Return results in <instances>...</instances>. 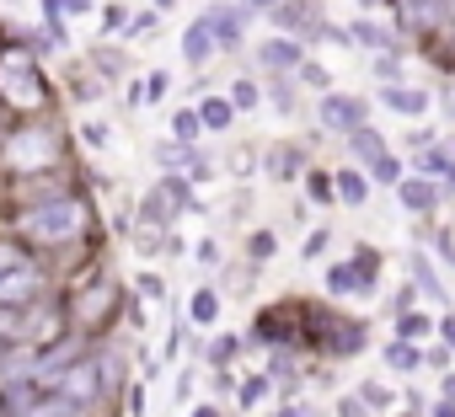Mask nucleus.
Here are the masks:
<instances>
[{"mask_svg": "<svg viewBox=\"0 0 455 417\" xmlns=\"http://www.w3.org/2000/svg\"><path fill=\"white\" fill-rule=\"evenodd\" d=\"M86 220L92 215H86L81 198H49V203L22 208V236H33L44 247H65V241H76L86 231Z\"/></svg>", "mask_w": 455, "mask_h": 417, "instance_id": "obj_1", "label": "nucleus"}, {"mask_svg": "<svg viewBox=\"0 0 455 417\" xmlns=\"http://www.w3.org/2000/svg\"><path fill=\"white\" fill-rule=\"evenodd\" d=\"M0 97H6L12 107H38V102L49 97L38 65L22 59V54H6V59H0Z\"/></svg>", "mask_w": 455, "mask_h": 417, "instance_id": "obj_2", "label": "nucleus"}, {"mask_svg": "<svg viewBox=\"0 0 455 417\" xmlns=\"http://www.w3.org/2000/svg\"><path fill=\"white\" fill-rule=\"evenodd\" d=\"M0 300H6V305L38 300V268H33L28 252H17V247H0Z\"/></svg>", "mask_w": 455, "mask_h": 417, "instance_id": "obj_3", "label": "nucleus"}, {"mask_svg": "<svg viewBox=\"0 0 455 417\" xmlns=\"http://www.w3.org/2000/svg\"><path fill=\"white\" fill-rule=\"evenodd\" d=\"M364 118H370V102L354 97V91H327V97H322V123H327V129L354 134V129H364Z\"/></svg>", "mask_w": 455, "mask_h": 417, "instance_id": "obj_4", "label": "nucleus"}, {"mask_svg": "<svg viewBox=\"0 0 455 417\" xmlns=\"http://www.w3.org/2000/svg\"><path fill=\"white\" fill-rule=\"evenodd\" d=\"M327 289L332 295H370L375 289V257H354V263L327 268Z\"/></svg>", "mask_w": 455, "mask_h": 417, "instance_id": "obj_5", "label": "nucleus"}, {"mask_svg": "<svg viewBox=\"0 0 455 417\" xmlns=\"http://www.w3.org/2000/svg\"><path fill=\"white\" fill-rule=\"evenodd\" d=\"M396 198H402V208H412V215H428V208L439 203V182L423 177V171L418 177H402L396 182Z\"/></svg>", "mask_w": 455, "mask_h": 417, "instance_id": "obj_6", "label": "nucleus"}, {"mask_svg": "<svg viewBox=\"0 0 455 417\" xmlns=\"http://www.w3.org/2000/svg\"><path fill=\"white\" fill-rule=\"evenodd\" d=\"M258 59H263L268 70H279V75H284V70H300V65H306V49H300L295 38H268V43L258 49Z\"/></svg>", "mask_w": 455, "mask_h": 417, "instance_id": "obj_7", "label": "nucleus"}, {"mask_svg": "<svg viewBox=\"0 0 455 417\" xmlns=\"http://www.w3.org/2000/svg\"><path fill=\"white\" fill-rule=\"evenodd\" d=\"M380 102L391 107V113H402V118H418V113H428L434 102H428V91H418V86H380Z\"/></svg>", "mask_w": 455, "mask_h": 417, "instance_id": "obj_8", "label": "nucleus"}, {"mask_svg": "<svg viewBox=\"0 0 455 417\" xmlns=\"http://www.w3.org/2000/svg\"><path fill=\"white\" fill-rule=\"evenodd\" d=\"M274 22H279L284 33H316V6H311V0H279V6H274Z\"/></svg>", "mask_w": 455, "mask_h": 417, "instance_id": "obj_9", "label": "nucleus"}, {"mask_svg": "<svg viewBox=\"0 0 455 417\" xmlns=\"http://www.w3.org/2000/svg\"><path fill=\"white\" fill-rule=\"evenodd\" d=\"M214 49H220V38H214L209 22H193V28L182 33V59H188V65H209Z\"/></svg>", "mask_w": 455, "mask_h": 417, "instance_id": "obj_10", "label": "nucleus"}, {"mask_svg": "<svg viewBox=\"0 0 455 417\" xmlns=\"http://www.w3.org/2000/svg\"><path fill=\"white\" fill-rule=\"evenodd\" d=\"M204 22L214 28L220 49H231V43H242V12H236V6H209V12H204Z\"/></svg>", "mask_w": 455, "mask_h": 417, "instance_id": "obj_11", "label": "nucleus"}, {"mask_svg": "<svg viewBox=\"0 0 455 417\" xmlns=\"http://www.w3.org/2000/svg\"><path fill=\"white\" fill-rule=\"evenodd\" d=\"M28 305H6L0 300V348H12V342H28Z\"/></svg>", "mask_w": 455, "mask_h": 417, "instance_id": "obj_12", "label": "nucleus"}, {"mask_svg": "<svg viewBox=\"0 0 455 417\" xmlns=\"http://www.w3.org/2000/svg\"><path fill=\"white\" fill-rule=\"evenodd\" d=\"M348 150H354V161H364V166H375L380 155H391V150H386V139H380V134H375L370 123L348 134Z\"/></svg>", "mask_w": 455, "mask_h": 417, "instance_id": "obj_13", "label": "nucleus"}, {"mask_svg": "<svg viewBox=\"0 0 455 417\" xmlns=\"http://www.w3.org/2000/svg\"><path fill=\"white\" fill-rule=\"evenodd\" d=\"M198 118H204V129H214V134H220V129H231L236 102H231V97H204V102H198Z\"/></svg>", "mask_w": 455, "mask_h": 417, "instance_id": "obj_14", "label": "nucleus"}, {"mask_svg": "<svg viewBox=\"0 0 455 417\" xmlns=\"http://www.w3.org/2000/svg\"><path fill=\"white\" fill-rule=\"evenodd\" d=\"M386 364H391L396 374H412V369L423 364V353H418L412 337H396V342H386Z\"/></svg>", "mask_w": 455, "mask_h": 417, "instance_id": "obj_15", "label": "nucleus"}, {"mask_svg": "<svg viewBox=\"0 0 455 417\" xmlns=\"http://www.w3.org/2000/svg\"><path fill=\"white\" fill-rule=\"evenodd\" d=\"M188 316H193V327H214V321H220V295H214V289H193Z\"/></svg>", "mask_w": 455, "mask_h": 417, "instance_id": "obj_16", "label": "nucleus"}, {"mask_svg": "<svg viewBox=\"0 0 455 417\" xmlns=\"http://www.w3.org/2000/svg\"><path fill=\"white\" fill-rule=\"evenodd\" d=\"M338 198L359 208V203L370 198V182H364V171H354V166H343V171H338Z\"/></svg>", "mask_w": 455, "mask_h": 417, "instance_id": "obj_17", "label": "nucleus"}, {"mask_svg": "<svg viewBox=\"0 0 455 417\" xmlns=\"http://www.w3.org/2000/svg\"><path fill=\"white\" fill-rule=\"evenodd\" d=\"M172 134L193 145V139L204 134V118H198V107H177V113H172Z\"/></svg>", "mask_w": 455, "mask_h": 417, "instance_id": "obj_18", "label": "nucleus"}, {"mask_svg": "<svg viewBox=\"0 0 455 417\" xmlns=\"http://www.w3.org/2000/svg\"><path fill=\"white\" fill-rule=\"evenodd\" d=\"M412 273H418V289H423V295H434V300L444 305V284L434 279V268H428V257H423V252H412Z\"/></svg>", "mask_w": 455, "mask_h": 417, "instance_id": "obj_19", "label": "nucleus"}, {"mask_svg": "<svg viewBox=\"0 0 455 417\" xmlns=\"http://www.w3.org/2000/svg\"><path fill=\"white\" fill-rule=\"evenodd\" d=\"M418 171H423V177H434V182H439V177H444V182H455V166H450L439 150H423V155H418Z\"/></svg>", "mask_w": 455, "mask_h": 417, "instance_id": "obj_20", "label": "nucleus"}, {"mask_svg": "<svg viewBox=\"0 0 455 417\" xmlns=\"http://www.w3.org/2000/svg\"><path fill=\"white\" fill-rule=\"evenodd\" d=\"M306 187H311V198H316V203H332V198H338V193H332V187H338V177H327V171H311V177H306Z\"/></svg>", "mask_w": 455, "mask_h": 417, "instance_id": "obj_21", "label": "nucleus"}, {"mask_svg": "<svg viewBox=\"0 0 455 417\" xmlns=\"http://www.w3.org/2000/svg\"><path fill=\"white\" fill-rule=\"evenodd\" d=\"M354 38H359V43H375V49H391V33H386V28H375V22H359V28H354Z\"/></svg>", "mask_w": 455, "mask_h": 417, "instance_id": "obj_22", "label": "nucleus"}, {"mask_svg": "<svg viewBox=\"0 0 455 417\" xmlns=\"http://www.w3.org/2000/svg\"><path fill=\"white\" fill-rule=\"evenodd\" d=\"M370 70H375V81H380V86H396V81H402V65H396L391 54H380V59H375Z\"/></svg>", "mask_w": 455, "mask_h": 417, "instance_id": "obj_23", "label": "nucleus"}, {"mask_svg": "<svg viewBox=\"0 0 455 417\" xmlns=\"http://www.w3.org/2000/svg\"><path fill=\"white\" fill-rule=\"evenodd\" d=\"M258 97H263V91H258L252 81H236V86H231V102H236L242 113H252V107H258Z\"/></svg>", "mask_w": 455, "mask_h": 417, "instance_id": "obj_24", "label": "nucleus"}, {"mask_svg": "<svg viewBox=\"0 0 455 417\" xmlns=\"http://www.w3.org/2000/svg\"><path fill=\"white\" fill-rule=\"evenodd\" d=\"M428 327H434L428 316H402V327H396V337H412V342H418V337H428Z\"/></svg>", "mask_w": 455, "mask_h": 417, "instance_id": "obj_25", "label": "nucleus"}, {"mask_svg": "<svg viewBox=\"0 0 455 417\" xmlns=\"http://www.w3.org/2000/svg\"><path fill=\"white\" fill-rule=\"evenodd\" d=\"M129 22H134V17H129L124 6H108V12H102V28H108V33H129Z\"/></svg>", "mask_w": 455, "mask_h": 417, "instance_id": "obj_26", "label": "nucleus"}, {"mask_svg": "<svg viewBox=\"0 0 455 417\" xmlns=\"http://www.w3.org/2000/svg\"><path fill=\"white\" fill-rule=\"evenodd\" d=\"M370 171H375V182H402V166H396V155H380Z\"/></svg>", "mask_w": 455, "mask_h": 417, "instance_id": "obj_27", "label": "nucleus"}, {"mask_svg": "<svg viewBox=\"0 0 455 417\" xmlns=\"http://www.w3.org/2000/svg\"><path fill=\"white\" fill-rule=\"evenodd\" d=\"M156 28H161V17H156V12H140V17L129 22V33H134V38H145V33H156Z\"/></svg>", "mask_w": 455, "mask_h": 417, "instance_id": "obj_28", "label": "nucleus"}, {"mask_svg": "<svg viewBox=\"0 0 455 417\" xmlns=\"http://www.w3.org/2000/svg\"><path fill=\"white\" fill-rule=\"evenodd\" d=\"M166 91H172V75H161V70H156V75L145 81V97H150V102H161Z\"/></svg>", "mask_w": 455, "mask_h": 417, "instance_id": "obj_29", "label": "nucleus"}, {"mask_svg": "<svg viewBox=\"0 0 455 417\" xmlns=\"http://www.w3.org/2000/svg\"><path fill=\"white\" fill-rule=\"evenodd\" d=\"M263 396H268V380H247L242 385V406H258Z\"/></svg>", "mask_w": 455, "mask_h": 417, "instance_id": "obj_30", "label": "nucleus"}, {"mask_svg": "<svg viewBox=\"0 0 455 417\" xmlns=\"http://www.w3.org/2000/svg\"><path fill=\"white\" fill-rule=\"evenodd\" d=\"M327 241H332V231H311V236H306V257H322Z\"/></svg>", "mask_w": 455, "mask_h": 417, "instance_id": "obj_31", "label": "nucleus"}, {"mask_svg": "<svg viewBox=\"0 0 455 417\" xmlns=\"http://www.w3.org/2000/svg\"><path fill=\"white\" fill-rule=\"evenodd\" d=\"M450 353H455V348H450V342H439V348H428V353H423V364H434V369H450Z\"/></svg>", "mask_w": 455, "mask_h": 417, "instance_id": "obj_32", "label": "nucleus"}, {"mask_svg": "<svg viewBox=\"0 0 455 417\" xmlns=\"http://www.w3.org/2000/svg\"><path fill=\"white\" fill-rule=\"evenodd\" d=\"M236 353V337H220L214 348H209V364H225V358H231Z\"/></svg>", "mask_w": 455, "mask_h": 417, "instance_id": "obj_33", "label": "nucleus"}, {"mask_svg": "<svg viewBox=\"0 0 455 417\" xmlns=\"http://www.w3.org/2000/svg\"><path fill=\"white\" fill-rule=\"evenodd\" d=\"M359 396H364V401H375V406H386V401H391V390H386V385H380V380H370V385H364V390H359Z\"/></svg>", "mask_w": 455, "mask_h": 417, "instance_id": "obj_34", "label": "nucleus"}, {"mask_svg": "<svg viewBox=\"0 0 455 417\" xmlns=\"http://www.w3.org/2000/svg\"><path fill=\"white\" fill-rule=\"evenodd\" d=\"M338 417H364V406H359V396H343V401H338Z\"/></svg>", "mask_w": 455, "mask_h": 417, "instance_id": "obj_35", "label": "nucleus"}, {"mask_svg": "<svg viewBox=\"0 0 455 417\" xmlns=\"http://www.w3.org/2000/svg\"><path fill=\"white\" fill-rule=\"evenodd\" d=\"M300 75H306L311 86H327V70H316V65H300Z\"/></svg>", "mask_w": 455, "mask_h": 417, "instance_id": "obj_36", "label": "nucleus"}, {"mask_svg": "<svg viewBox=\"0 0 455 417\" xmlns=\"http://www.w3.org/2000/svg\"><path fill=\"white\" fill-rule=\"evenodd\" d=\"M252 252H258V257H274V236H268V231H263V236H258V241H252Z\"/></svg>", "mask_w": 455, "mask_h": 417, "instance_id": "obj_37", "label": "nucleus"}, {"mask_svg": "<svg viewBox=\"0 0 455 417\" xmlns=\"http://www.w3.org/2000/svg\"><path fill=\"white\" fill-rule=\"evenodd\" d=\"M65 12H70V17H86V12H92V0H65Z\"/></svg>", "mask_w": 455, "mask_h": 417, "instance_id": "obj_38", "label": "nucleus"}, {"mask_svg": "<svg viewBox=\"0 0 455 417\" xmlns=\"http://www.w3.org/2000/svg\"><path fill=\"white\" fill-rule=\"evenodd\" d=\"M439 332H444V342L455 348V316H444V321H439Z\"/></svg>", "mask_w": 455, "mask_h": 417, "instance_id": "obj_39", "label": "nucleus"}, {"mask_svg": "<svg viewBox=\"0 0 455 417\" xmlns=\"http://www.w3.org/2000/svg\"><path fill=\"white\" fill-rule=\"evenodd\" d=\"M434 417H455V406H450V401H439V406H434Z\"/></svg>", "mask_w": 455, "mask_h": 417, "instance_id": "obj_40", "label": "nucleus"}, {"mask_svg": "<svg viewBox=\"0 0 455 417\" xmlns=\"http://www.w3.org/2000/svg\"><path fill=\"white\" fill-rule=\"evenodd\" d=\"M193 417H220V412L214 406H193Z\"/></svg>", "mask_w": 455, "mask_h": 417, "instance_id": "obj_41", "label": "nucleus"}, {"mask_svg": "<svg viewBox=\"0 0 455 417\" xmlns=\"http://www.w3.org/2000/svg\"><path fill=\"white\" fill-rule=\"evenodd\" d=\"M444 396H450V401H455V374H450V380H444Z\"/></svg>", "mask_w": 455, "mask_h": 417, "instance_id": "obj_42", "label": "nucleus"}, {"mask_svg": "<svg viewBox=\"0 0 455 417\" xmlns=\"http://www.w3.org/2000/svg\"><path fill=\"white\" fill-rule=\"evenodd\" d=\"M444 22H450V33H455V6H450V12H444Z\"/></svg>", "mask_w": 455, "mask_h": 417, "instance_id": "obj_43", "label": "nucleus"}, {"mask_svg": "<svg viewBox=\"0 0 455 417\" xmlns=\"http://www.w3.org/2000/svg\"><path fill=\"white\" fill-rule=\"evenodd\" d=\"M252 6H279V0H252Z\"/></svg>", "mask_w": 455, "mask_h": 417, "instance_id": "obj_44", "label": "nucleus"}, {"mask_svg": "<svg viewBox=\"0 0 455 417\" xmlns=\"http://www.w3.org/2000/svg\"><path fill=\"white\" fill-rule=\"evenodd\" d=\"M156 6H161V12H166V6H172V0H156Z\"/></svg>", "mask_w": 455, "mask_h": 417, "instance_id": "obj_45", "label": "nucleus"}, {"mask_svg": "<svg viewBox=\"0 0 455 417\" xmlns=\"http://www.w3.org/2000/svg\"><path fill=\"white\" fill-rule=\"evenodd\" d=\"M279 417H295V412H279Z\"/></svg>", "mask_w": 455, "mask_h": 417, "instance_id": "obj_46", "label": "nucleus"}]
</instances>
